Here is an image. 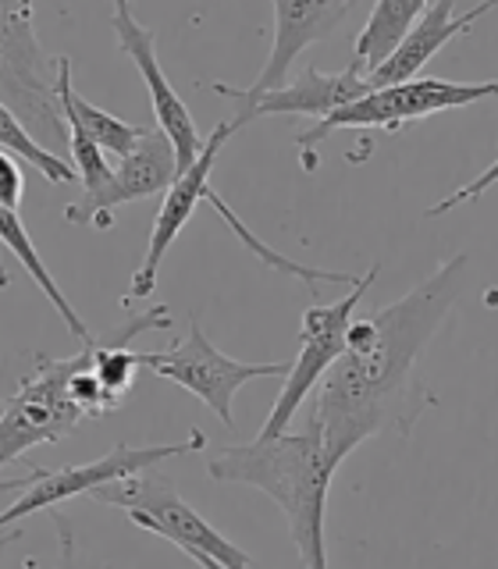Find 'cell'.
Segmentation results:
<instances>
[{
    "label": "cell",
    "instance_id": "8fae6325",
    "mask_svg": "<svg viewBox=\"0 0 498 569\" xmlns=\"http://www.w3.org/2000/svg\"><path fill=\"white\" fill-rule=\"evenodd\" d=\"M242 129L239 118L231 121H221L218 129L210 132L203 153L196 157V164L189 171H182L175 178V186L165 192V200H160V210L153 218V231H150V246H147V257H142V263L136 267L132 274V284H129V296H121V307H129V302L136 299H147L153 296L157 289V274H160V260H165V253L175 246V239L182 236V228L192 221L196 207H200L207 200V192L213 189L210 186V171L213 164H218V153L225 150V142L236 136Z\"/></svg>",
    "mask_w": 498,
    "mask_h": 569
},
{
    "label": "cell",
    "instance_id": "9a60e30c",
    "mask_svg": "<svg viewBox=\"0 0 498 569\" xmlns=\"http://www.w3.org/2000/svg\"><path fill=\"white\" fill-rule=\"evenodd\" d=\"M488 11H495V0L470 8L467 14H456L452 0H435V4H424V14L414 22V29H409L402 47L396 50V58H391L381 71H374V76H370V89H385V86H399V82L420 79L424 64L431 61L441 47H449L456 36L470 32Z\"/></svg>",
    "mask_w": 498,
    "mask_h": 569
},
{
    "label": "cell",
    "instance_id": "44dd1931",
    "mask_svg": "<svg viewBox=\"0 0 498 569\" xmlns=\"http://www.w3.org/2000/svg\"><path fill=\"white\" fill-rule=\"evenodd\" d=\"M22 196H26V171L18 164V157L0 150V207L18 210Z\"/></svg>",
    "mask_w": 498,
    "mask_h": 569
},
{
    "label": "cell",
    "instance_id": "52a82bcc",
    "mask_svg": "<svg viewBox=\"0 0 498 569\" xmlns=\"http://www.w3.org/2000/svg\"><path fill=\"white\" fill-rule=\"evenodd\" d=\"M76 370L79 352L68 360L40 356V363L18 385L14 396L0 402V470L22 459L36 445H53L79 431L86 417L71 399V373Z\"/></svg>",
    "mask_w": 498,
    "mask_h": 569
},
{
    "label": "cell",
    "instance_id": "7402d4cb",
    "mask_svg": "<svg viewBox=\"0 0 498 569\" xmlns=\"http://www.w3.org/2000/svg\"><path fill=\"white\" fill-rule=\"evenodd\" d=\"M53 527H58V541H61L58 569H111V566H93V562L82 556L76 533H71V527H68V520H64L61 512H53Z\"/></svg>",
    "mask_w": 498,
    "mask_h": 569
},
{
    "label": "cell",
    "instance_id": "d4e9b609",
    "mask_svg": "<svg viewBox=\"0 0 498 569\" xmlns=\"http://www.w3.org/2000/svg\"><path fill=\"white\" fill-rule=\"evenodd\" d=\"M8 284H11V278H8L4 267H0V289H8Z\"/></svg>",
    "mask_w": 498,
    "mask_h": 569
},
{
    "label": "cell",
    "instance_id": "603a6c76",
    "mask_svg": "<svg viewBox=\"0 0 498 569\" xmlns=\"http://www.w3.org/2000/svg\"><path fill=\"white\" fill-rule=\"evenodd\" d=\"M11 541H18V527H11V530H0V556H4Z\"/></svg>",
    "mask_w": 498,
    "mask_h": 569
},
{
    "label": "cell",
    "instance_id": "5bb4252c",
    "mask_svg": "<svg viewBox=\"0 0 498 569\" xmlns=\"http://www.w3.org/2000/svg\"><path fill=\"white\" fill-rule=\"evenodd\" d=\"M370 93V79L360 76L356 68H342L325 76L320 68H307L302 79L289 82L275 93H263L253 100H239L242 111L236 114L242 124L257 121V118H271V114H299V118H328L342 107L356 103L360 97Z\"/></svg>",
    "mask_w": 498,
    "mask_h": 569
},
{
    "label": "cell",
    "instance_id": "4fadbf2b",
    "mask_svg": "<svg viewBox=\"0 0 498 569\" xmlns=\"http://www.w3.org/2000/svg\"><path fill=\"white\" fill-rule=\"evenodd\" d=\"M352 11L349 0H328V4H302V0H275L271 14H275V43L267 53V64L257 76L253 86H228V82H210L213 93H221L228 100H253L263 93H275V89L289 86V71L292 61L302 50L317 40H328L335 29L346 22Z\"/></svg>",
    "mask_w": 498,
    "mask_h": 569
},
{
    "label": "cell",
    "instance_id": "6da1fadb",
    "mask_svg": "<svg viewBox=\"0 0 498 569\" xmlns=\"http://www.w3.org/2000/svg\"><path fill=\"white\" fill-rule=\"evenodd\" d=\"M467 271L470 253H456L402 299L352 320L342 360L320 381L310 409L331 467L381 431L409 435L435 402L420 381V356L467 289Z\"/></svg>",
    "mask_w": 498,
    "mask_h": 569
},
{
    "label": "cell",
    "instance_id": "8992f818",
    "mask_svg": "<svg viewBox=\"0 0 498 569\" xmlns=\"http://www.w3.org/2000/svg\"><path fill=\"white\" fill-rule=\"evenodd\" d=\"M378 274H381V267L374 263L370 271L352 284L349 296H342L338 302H328V307H310L307 313H302L299 356L292 360L289 373H285V385H281L271 413H267V420H263V431L257 438H278V435L289 431V423L296 420L299 406L310 399V391L320 388V381L328 378L331 367L342 360L356 310H360V302L370 292V284L378 281Z\"/></svg>",
    "mask_w": 498,
    "mask_h": 569
},
{
    "label": "cell",
    "instance_id": "2e32d148",
    "mask_svg": "<svg viewBox=\"0 0 498 569\" xmlns=\"http://www.w3.org/2000/svg\"><path fill=\"white\" fill-rule=\"evenodd\" d=\"M424 14V0H378L370 8L363 32L352 40V61L349 68H356L360 76H374L381 71L396 50L402 47V40L414 29V22Z\"/></svg>",
    "mask_w": 498,
    "mask_h": 569
},
{
    "label": "cell",
    "instance_id": "277c9868",
    "mask_svg": "<svg viewBox=\"0 0 498 569\" xmlns=\"http://www.w3.org/2000/svg\"><path fill=\"white\" fill-rule=\"evenodd\" d=\"M498 97V79L488 82H452V79H414V82H399V86H385V89H370L367 97L356 103L342 107L328 118H320L313 129L299 132V160L302 168L313 171L317 168V153L313 147L320 139H328V132L338 129H381V132H399L406 121H420L441 111H459V107H474L480 100Z\"/></svg>",
    "mask_w": 498,
    "mask_h": 569
},
{
    "label": "cell",
    "instance_id": "cb8c5ba5",
    "mask_svg": "<svg viewBox=\"0 0 498 569\" xmlns=\"http://www.w3.org/2000/svg\"><path fill=\"white\" fill-rule=\"evenodd\" d=\"M189 559H192V562H200L203 569H225L221 562H213L210 556H200V551H196V556H189Z\"/></svg>",
    "mask_w": 498,
    "mask_h": 569
},
{
    "label": "cell",
    "instance_id": "e0dca14e",
    "mask_svg": "<svg viewBox=\"0 0 498 569\" xmlns=\"http://www.w3.org/2000/svg\"><path fill=\"white\" fill-rule=\"evenodd\" d=\"M58 100H61L64 121H76L103 153H114L118 160L129 157L142 142V136H147L142 124L121 121L114 114L100 111V107L89 103L86 97H79L76 82H71V61L68 58H58Z\"/></svg>",
    "mask_w": 498,
    "mask_h": 569
},
{
    "label": "cell",
    "instance_id": "ac0fdd59",
    "mask_svg": "<svg viewBox=\"0 0 498 569\" xmlns=\"http://www.w3.org/2000/svg\"><path fill=\"white\" fill-rule=\"evenodd\" d=\"M0 242L8 246V253L26 267V274L40 284V292L53 302V310L61 313V320H64V328L76 335V342L79 346H86V342H93V331L86 328V320L76 313V307L68 302V296L61 292V284L53 281V274H50V267L43 263V257L36 253V246H32V239H29V231H26V224H22V218H18V210H8V207H0Z\"/></svg>",
    "mask_w": 498,
    "mask_h": 569
},
{
    "label": "cell",
    "instance_id": "d6986e66",
    "mask_svg": "<svg viewBox=\"0 0 498 569\" xmlns=\"http://www.w3.org/2000/svg\"><path fill=\"white\" fill-rule=\"evenodd\" d=\"M0 150H8L11 157L26 160L32 171H40L47 182H53V186L79 182V174H76V168H71V160L50 153L43 142H36V136L8 111L4 103H0Z\"/></svg>",
    "mask_w": 498,
    "mask_h": 569
},
{
    "label": "cell",
    "instance_id": "ba28073f",
    "mask_svg": "<svg viewBox=\"0 0 498 569\" xmlns=\"http://www.w3.org/2000/svg\"><path fill=\"white\" fill-rule=\"evenodd\" d=\"M142 367L157 378H165L178 388L192 391L213 417L225 427H236V413H231V402H236V391L249 381L260 378H285L292 363H242L225 356L218 346L210 342L200 317L189 313V328L182 342H175L165 352H139Z\"/></svg>",
    "mask_w": 498,
    "mask_h": 569
},
{
    "label": "cell",
    "instance_id": "ffe728a7",
    "mask_svg": "<svg viewBox=\"0 0 498 569\" xmlns=\"http://www.w3.org/2000/svg\"><path fill=\"white\" fill-rule=\"evenodd\" d=\"M68 153H71V168H76L79 182H82V192H97L111 182L114 168L107 164V153L97 147L93 139H89L76 121H68Z\"/></svg>",
    "mask_w": 498,
    "mask_h": 569
},
{
    "label": "cell",
    "instance_id": "7c38bea8",
    "mask_svg": "<svg viewBox=\"0 0 498 569\" xmlns=\"http://www.w3.org/2000/svg\"><path fill=\"white\" fill-rule=\"evenodd\" d=\"M178 178V157L171 139L160 129H147L139 147L118 160V168L111 174V182L97 192H82L76 203L64 207V221L82 224V228H111L114 210L121 203L147 200V196L168 192Z\"/></svg>",
    "mask_w": 498,
    "mask_h": 569
},
{
    "label": "cell",
    "instance_id": "3957f363",
    "mask_svg": "<svg viewBox=\"0 0 498 569\" xmlns=\"http://www.w3.org/2000/svg\"><path fill=\"white\" fill-rule=\"evenodd\" d=\"M0 103L43 142L50 153L68 150V121L58 100V58L36 36L32 4H0Z\"/></svg>",
    "mask_w": 498,
    "mask_h": 569
},
{
    "label": "cell",
    "instance_id": "7a4b0ae2",
    "mask_svg": "<svg viewBox=\"0 0 498 569\" xmlns=\"http://www.w3.org/2000/svg\"><path fill=\"white\" fill-rule=\"evenodd\" d=\"M207 473L221 485H246L263 491L285 512L302 569H328V491L338 467L325 452L320 427L307 417L302 431L278 438H253L207 456Z\"/></svg>",
    "mask_w": 498,
    "mask_h": 569
},
{
    "label": "cell",
    "instance_id": "5b68a950",
    "mask_svg": "<svg viewBox=\"0 0 498 569\" xmlns=\"http://www.w3.org/2000/svg\"><path fill=\"white\" fill-rule=\"evenodd\" d=\"M89 498L100 506L124 509L129 523L157 533V538H168L175 548H182L186 556H196V551H200V556H210L225 569L253 566V559H249L236 541H228L221 530H213L203 516L178 495L171 477L136 473V477H124V480H114V485L97 488Z\"/></svg>",
    "mask_w": 498,
    "mask_h": 569
},
{
    "label": "cell",
    "instance_id": "30bf717a",
    "mask_svg": "<svg viewBox=\"0 0 498 569\" xmlns=\"http://www.w3.org/2000/svg\"><path fill=\"white\" fill-rule=\"evenodd\" d=\"M111 26L118 36V47L129 53V61L139 68L142 86H147L150 103H153L157 129L171 139L175 157H178V174L189 171L196 164V157L203 153L207 139H200V129H196L186 100L178 97V89L171 86V79L165 76V68L157 61V32L150 26H142L124 0H118L111 8Z\"/></svg>",
    "mask_w": 498,
    "mask_h": 569
},
{
    "label": "cell",
    "instance_id": "9c48e42d",
    "mask_svg": "<svg viewBox=\"0 0 498 569\" xmlns=\"http://www.w3.org/2000/svg\"><path fill=\"white\" fill-rule=\"evenodd\" d=\"M207 438L203 431H192L186 441H171V445H114L111 452L93 459V462H79V467H64V470H29V485L22 491V498L0 512V530H11L18 520H26L32 512H43L68 502V498L79 495H93L103 485H114V480L147 473L150 467H157L160 459L168 456H192L203 452Z\"/></svg>",
    "mask_w": 498,
    "mask_h": 569
}]
</instances>
